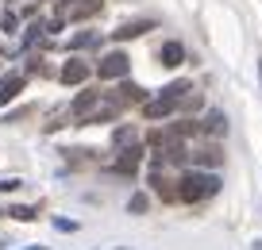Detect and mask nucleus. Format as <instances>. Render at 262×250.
<instances>
[{
  "mask_svg": "<svg viewBox=\"0 0 262 250\" xmlns=\"http://www.w3.org/2000/svg\"><path fill=\"white\" fill-rule=\"evenodd\" d=\"M216 189H220V177H216V173L189 170V173H181V177H178V200L201 204V200H208V196H216Z\"/></svg>",
  "mask_w": 262,
  "mask_h": 250,
  "instance_id": "1",
  "label": "nucleus"
},
{
  "mask_svg": "<svg viewBox=\"0 0 262 250\" xmlns=\"http://www.w3.org/2000/svg\"><path fill=\"white\" fill-rule=\"evenodd\" d=\"M189 89H193L189 81H170L158 97H150L147 104H143V116H147V120H166V116H173L178 104H181V97H185Z\"/></svg>",
  "mask_w": 262,
  "mask_h": 250,
  "instance_id": "2",
  "label": "nucleus"
},
{
  "mask_svg": "<svg viewBox=\"0 0 262 250\" xmlns=\"http://www.w3.org/2000/svg\"><path fill=\"white\" fill-rule=\"evenodd\" d=\"M104 8V0H58V16L66 24H81V19H93Z\"/></svg>",
  "mask_w": 262,
  "mask_h": 250,
  "instance_id": "3",
  "label": "nucleus"
},
{
  "mask_svg": "<svg viewBox=\"0 0 262 250\" xmlns=\"http://www.w3.org/2000/svg\"><path fill=\"white\" fill-rule=\"evenodd\" d=\"M127 70H131V58L123 54V50H108V54L97 62V77L100 81H123Z\"/></svg>",
  "mask_w": 262,
  "mask_h": 250,
  "instance_id": "4",
  "label": "nucleus"
},
{
  "mask_svg": "<svg viewBox=\"0 0 262 250\" xmlns=\"http://www.w3.org/2000/svg\"><path fill=\"white\" fill-rule=\"evenodd\" d=\"M116 154H120V158H116V166H112L116 173L131 177V173L139 170V162H143V146H139V143H127V146H120Z\"/></svg>",
  "mask_w": 262,
  "mask_h": 250,
  "instance_id": "5",
  "label": "nucleus"
},
{
  "mask_svg": "<svg viewBox=\"0 0 262 250\" xmlns=\"http://www.w3.org/2000/svg\"><path fill=\"white\" fill-rule=\"evenodd\" d=\"M89 62H81V58H70V62L62 65V73H58V77H62V85H85V81H89Z\"/></svg>",
  "mask_w": 262,
  "mask_h": 250,
  "instance_id": "6",
  "label": "nucleus"
},
{
  "mask_svg": "<svg viewBox=\"0 0 262 250\" xmlns=\"http://www.w3.org/2000/svg\"><path fill=\"white\" fill-rule=\"evenodd\" d=\"M24 85H27V77H24V73H4V77H0V108H4V104H12V100H16L19 93H24Z\"/></svg>",
  "mask_w": 262,
  "mask_h": 250,
  "instance_id": "7",
  "label": "nucleus"
},
{
  "mask_svg": "<svg viewBox=\"0 0 262 250\" xmlns=\"http://www.w3.org/2000/svg\"><path fill=\"white\" fill-rule=\"evenodd\" d=\"M147 31H155V24L150 19H131V24H120L112 31V39L116 42H127V39H139V35H147Z\"/></svg>",
  "mask_w": 262,
  "mask_h": 250,
  "instance_id": "8",
  "label": "nucleus"
},
{
  "mask_svg": "<svg viewBox=\"0 0 262 250\" xmlns=\"http://www.w3.org/2000/svg\"><path fill=\"white\" fill-rule=\"evenodd\" d=\"M158 62L166 65V70H178L181 62H185V47H181L178 39H170V42H162V50H158Z\"/></svg>",
  "mask_w": 262,
  "mask_h": 250,
  "instance_id": "9",
  "label": "nucleus"
},
{
  "mask_svg": "<svg viewBox=\"0 0 262 250\" xmlns=\"http://www.w3.org/2000/svg\"><path fill=\"white\" fill-rule=\"evenodd\" d=\"M224 131H228V116L220 112V108H212V112L201 120V135H212V139H220Z\"/></svg>",
  "mask_w": 262,
  "mask_h": 250,
  "instance_id": "10",
  "label": "nucleus"
},
{
  "mask_svg": "<svg viewBox=\"0 0 262 250\" xmlns=\"http://www.w3.org/2000/svg\"><path fill=\"white\" fill-rule=\"evenodd\" d=\"M189 158H193L196 166H220V162H224V150H220L216 143H205L201 150H193V154H189Z\"/></svg>",
  "mask_w": 262,
  "mask_h": 250,
  "instance_id": "11",
  "label": "nucleus"
},
{
  "mask_svg": "<svg viewBox=\"0 0 262 250\" xmlns=\"http://www.w3.org/2000/svg\"><path fill=\"white\" fill-rule=\"evenodd\" d=\"M97 104H100V93L85 89V93H77V100H74V108H70V112H74L77 120H85V116H89V112H93Z\"/></svg>",
  "mask_w": 262,
  "mask_h": 250,
  "instance_id": "12",
  "label": "nucleus"
},
{
  "mask_svg": "<svg viewBox=\"0 0 262 250\" xmlns=\"http://www.w3.org/2000/svg\"><path fill=\"white\" fill-rule=\"evenodd\" d=\"M120 104H147V93H143L139 85L123 81V85H120Z\"/></svg>",
  "mask_w": 262,
  "mask_h": 250,
  "instance_id": "13",
  "label": "nucleus"
},
{
  "mask_svg": "<svg viewBox=\"0 0 262 250\" xmlns=\"http://www.w3.org/2000/svg\"><path fill=\"white\" fill-rule=\"evenodd\" d=\"M170 135H173V139H189V135H201V123H196V120H178V123L170 127Z\"/></svg>",
  "mask_w": 262,
  "mask_h": 250,
  "instance_id": "14",
  "label": "nucleus"
},
{
  "mask_svg": "<svg viewBox=\"0 0 262 250\" xmlns=\"http://www.w3.org/2000/svg\"><path fill=\"white\" fill-rule=\"evenodd\" d=\"M127 143H135V127H116L112 131V146L120 150V146H127Z\"/></svg>",
  "mask_w": 262,
  "mask_h": 250,
  "instance_id": "15",
  "label": "nucleus"
},
{
  "mask_svg": "<svg viewBox=\"0 0 262 250\" xmlns=\"http://www.w3.org/2000/svg\"><path fill=\"white\" fill-rule=\"evenodd\" d=\"M42 31H47V24H42V19H39V24H27V35H24V47H31V42H39V39H42Z\"/></svg>",
  "mask_w": 262,
  "mask_h": 250,
  "instance_id": "16",
  "label": "nucleus"
},
{
  "mask_svg": "<svg viewBox=\"0 0 262 250\" xmlns=\"http://www.w3.org/2000/svg\"><path fill=\"white\" fill-rule=\"evenodd\" d=\"M81 47H97V35L85 31V35H77V39H70V50H81Z\"/></svg>",
  "mask_w": 262,
  "mask_h": 250,
  "instance_id": "17",
  "label": "nucleus"
},
{
  "mask_svg": "<svg viewBox=\"0 0 262 250\" xmlns=\"http://www.w3.org/2000/svg\"><path fill=\"white\" fill-rule=\"evenodd\" d=\"M8 216H12V219H24V223H27V219H35V208L19 204V208H8Z\"/></svg>",
  "mask_w": 262,
  "mask_h": 250,
  "instance_id": "18",
  "label": "nucleus"
},
{
  "mask_svg": "<svg viewBox=\"0 0 262 250\" xmlns=\"http://www.w3.org/2000/svg\"><path fill=\"white\" fill-rule=\"evenodd\" d=\"M16 24H19V19H16V12H4V16H0V27H4V31H16Z\"/></svg>",
  "mask_w": 262,
  "mask_h": 250,
  "instance_id": "19",
  "label": "nucleus"
},
{
  "mask_svg": "<svg viewBox=\"0 0 262 250\" xmlns=\"http://www.w3.org/2000/svg\"><path fill=\"white\" fill-rule=\"evenodd\" d=\"M127 208H131V212H147V193H135Z\"/></svg>",
  "mask_w": 262,
  "mask_h": 250,
  "instance_id": "20",
  "label": "nucleus"
},
{
  "mask_svg": "<svg viewBox=\"0 0 262 250\" xmlns=\"http://www.w3.org/2000/svg\"><path fill=\"white\" fill-rule=\"evenodd\" d=\"M16 189H19V181H16V177H8V181H0V193H16Z\"/></svg>",
  "mask_w": 262,
  "mask_h": 250,
  "instance_id": "21",
  "label": "nucleus"
},
{
  "mask_svg": "<svg viewBox=\"0 0 262 250\" xmlns=\"http://www.w3.org/2000/svg\"><path fill=\"white\" fill-rule=\"evenodd\" d=\"M31 250H47V246H31Z\"/></svg>",
  "mask_w": 262,
  "mask_h": 250,
  "instance_id": "22",
  "label": "nucleus"
},
{
  "mask_svg": "<svg viewBox=\"0 0 262 250\" xmlns=\"http://www.w3.org/2000/svg\"><path fill=\"white\" fill-rule=\"evenodd\" d=\"M258 77H262V62H258Z\"/></svg>",
  "mask_w": 262,
  "mask_h": 250,
  "instance_id": "23",
  "label": "nucleus"
}]
</instances>
